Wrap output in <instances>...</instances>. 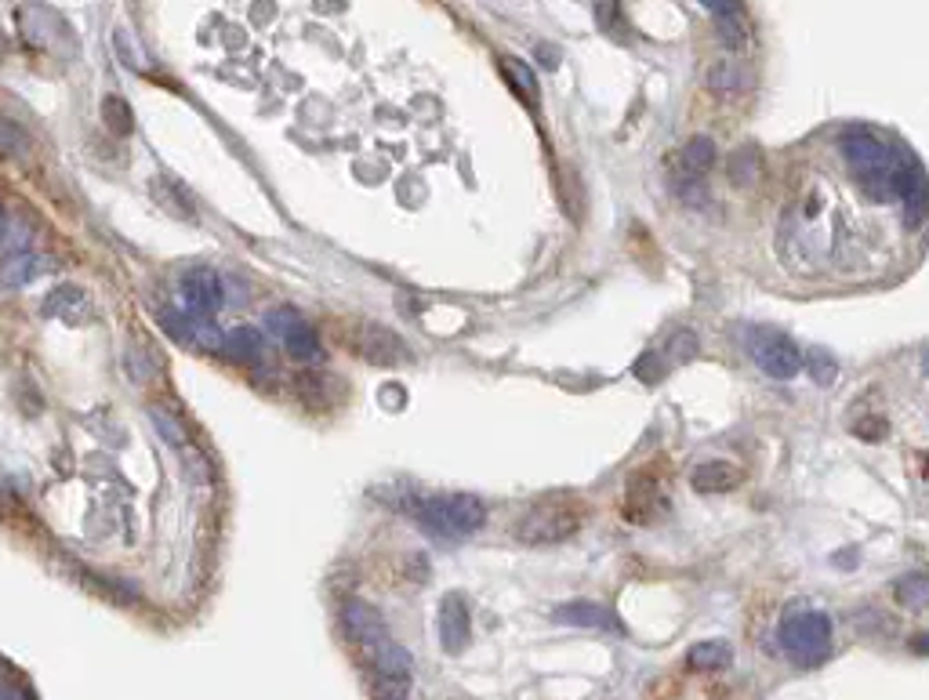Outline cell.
Segmentation results:
<instances>
[{
  "instance_id": "obj_23",
  "label": "cell",
  "mask_w": 929,
  "mask_h": 700,
  "mask_svg": "<svg viewBox=\"0 0 929 700\" xmlns=\"http://www.w3.org/2000/svg\"><path fill=\"white\" fill-rule=\"evenodd\" d=\"M4 283H26L37 276V258H33L30 251L15 254V258H8V265H4Z\"/></svg>"
},
{
  "instance_id": "obj_18",
  "label": "cell",
  "mask_w": 929,
  "mask_h": 700,
  "mask_svg": "<svg viewBox=\"0 0 929 700\" xmlns=\"http://www.w3.org/2000/svg\"><path fill=\"white\" fill-rule=\"evenodd\" d=\"M596 22H599V30L607 33L610 40H621V44L632 40L625 11H621V0H596Z\"/></svg>"
},
{
  "instance_id": "obj_22",
  "label": "cell",
  "mask_w": 929,
  "mask_h": 700,
  "mask_svg": "<svg viewBox=\"0 0 929 700\" xmlns=\"http://www.w3.org/2000/svg\"><path fill=\"white\" fill-rule=\"evenodd\" d=\"M897 599L908 606V610H922V606H926V599H929V581L922 574L904 577V581L897 584Z\"/></svg>"
},
{
  "instance_id": "obj_6",
  "label": "cell",
  "mask_w": 929,
  "mask_h": 700,
  "mask_svg": "<svg viewBox=\"0 0 929 700\" xmlns=\"http://www.w3.org/2000/svg\"><path fill=\"white\" fill-rule=\"evenodd\" d=\"M265 327H269V331L280 338V345L291 352V360H302V363H320L323 360L320 338H316L313 327L302 320V312L276 309V312H269Z\"/></svg>"
},
{
  "instance_id": "obj_11",
  "label": "cell",
  "mask_w": 929,
  "mask_h": 700,
  "mask_svg": "<svg viewBox=\"0 0 929 700\" xmlns=\"http://www.w3.org/2000/svg\"><path fill=\"white\" fill-rule=\"evenodd\" d=\"M440 642L447 653H461L469 642V606L458 592L443 595L440 603Z\"/></svg>"
},
{
  "instance_id": "obj_13",
  "label": "cell",
  "mask_w": 929,
  "mask_h": 700,
  "mask_svg": "<svg viewBox=\"0 0 929 700\" xmlns=\"http://www.w3.org/2000/svg\"><path fill=\"white\" fill-rule=\"evenodd\" d=\"M690 483L701 494H723V490H734L741 483V472L737 465H726V461H705L690 472Z\"/></svg>"
},
{
  "instance_id": "obj_14",
  "label": "cell",
  "mask_w": 929,
  "mask_h": 700,
  "mask_svg": "<svg viewBox=\"0 0 929 700\" xmlns=\"http://www.w3.org/2000/svg\"><path fill=\"white\" fill-rule=\"evenodd\" d=\"M556 621L577 624V628H617V632H621V624H617L614 613L599 603H563V606H556Z\"/></svg>"
},
{
  "instance_id": "obj_1",
  "label": "cell",
  "mask_w": 929,
  "mask_h": 700,
  "mask_svg": "<svg viewBox=\"0 0 929 700\" xmlns=\"http://www.w3.org/2000/svg\"><path fill=\"white\" fill-rule=\"evenodd\" d=\"M842 156H846V167L857 178V185L879 204L900 200L904 189L922 175V167L911 156L897 153L871 131H850L842 138Z\"/></svg>"
},
{
  "instance_id": "obj_20",
  "label": "cell",
  "mask_w": 929,
  "mask_h": 700,
  "mask_svg": "<svg viewBox=\"0 0 929 700\" xmlns=\"http://www.w3.org/2000/svg\"><path fill=\"white\" fill-rule=\"evenodd\" d=\"M501 69H505L509 84L516 88V95L527 98L530 106H538V80H534V69L519 59H501Z\"/></svg>"
},
{
  "instance_id": "obj_5",
  "label": "cell",
  "mask_w": 929,
  "mask_h": 700,
  "mask_svg": "<svg viewBox=\"0 0 929 700\" xmlns=\"http://www.w3.org/2000/svg\"><path fill=\"white\" fill-rule=\"evenodd\" d=\"M748 352H752V360L777 381L795 378V374L802 370L799 349H795L792 341L784 338V334H777V331H752L748 334Z\"/></svg>"
},
{
  "instance_id": "obj_17",
  "label": "cell",
  "mask_w": 929,
  "mask_h": 700,
  "mask_svg": "<svg viewBox=\"0 0 929 700\" xmlns=\"http://www.w3.org/2000/svg\"><path fill=\"white\" fill-rule=\"evenodd\" d=\"M222 352H229V356L240 360V363L265 360V338H262V331H255V327H236V331L225 338Z\"/></svg>"
},
{
  "instance_id": "obj_9",
  "label": "cell",
  "mask_w": 929,
  "mask_h": 700,
  "mask_svg": "<svg viewBox=\"0 0 929 700\" xmlns=\"http://www.w3.org/2000/svg\"><path fill=\"white\" fill-rule=\"evenodd\" d=\"M356 352L367 363H382V367L411 360V349L389 327H382V323H363V331L356 334Z\"/></svg>"
},
{
  "instance_id": "obj_12",
  "label": "cell",
  "mask_w": 929,
  "mask_h": 700,
  "mask_svg": "<svg viewBox=\"0 0 929 700\" xmlns=\"http://www.w3.org/2000/svg\"><path fill=\"white\" fill-rule=\"evenodd\" d=\"M371 664H374V671H378L382 686H407V682H411L414 657L403 650L400 642H392V639L382 642V646L371 653Z\"/></svg>"
},
{
  "instance_id": "obj_7",
  "label": "cell",
  "mask_w": 929,
  "mask_h": 700,
  "mask_svg": "<svg viewBox=\"0 0 929 700\" xmlns=\"http://www.w3.org/2000/svg\"><path fill=\"white\" fill-rule=\"evenodd\" d=\"M225 302V287L211 269H193L178 283V309L196 320H211Z\"/></svg>"
},
{
  "instance_id": "obj_27",
  "label": "cell",
  "mask_w": 929,
  "mask_h": 700,
  "mask_svg": "<svg viewBox=\"0 0 929 700\" xmlns=\"http://www.w3.org/2000/svg\"><path fill=\"white\" fill-rule=\"evenodd\" d=\"M153 421H157V428L167 436V443H178V447H186V432L178 428V421L167 418L164 410H153Z\"/></svg>"
},
{
  "instance_id": "obj_19",
  "label": "cell",
  "mask_w": 929,
  "mask_h": 700,
  "mask_svg": "<svg viewBox=\"0 0 929 700\" xmlns=\"http://www.w3.org/2000/svg\"><path fill=\"white\" fill-rule=\"evenodd\" d=\"M708 88H712L715 95H737V91L748 88V77H744V69L734 66V62H715V66L708 69Z\"/></svg>"
},
{
  "instance_id": "obj_15",
  "label": "cell",
  "mask_w": 929,
  "mask_h": 700,
  "mask_svg": "<svg viewBox=\"0 0 929 700\" xmlns=\"http://www.w3.org/2000/svg\"><path fill=\"white\" fill-rule=\"evenodd\" d=\"M734 661V646L723 639H708V642H697V646H690V653H686V664L697 671H719L726 668V664Z\"/></svg>"
},
{
  "instance_id": "obj_16",
  "label": "cell",
  "mask_w": 929,
  "mask_h": 700,
  "mask_svg": "<svg viewBox=\"0 0 929 700\" xmlns=\"http://www.w3.org/2000/svg\"><path fill=\"white\" fill-rule=\"evenodd\" d=\"M715 142L708 135H697V138H690L683 146V153H679V167H683V175L686 178H701L708 171V167L715 164Z\"/></svg>"
},
{
  "instance_id": "obj_21",
  "label": "cell",
  "mask_w": 929,
  "mask_h": 700,
  "mask_svg": "<svg viewBox=\"0 0 929 700\" xmlns=\"http://www.w3.org/2000/svg\"><path fill=\"white\" fill-rule=\"evenodd\" d=\"M102 120H106L113 131H120V135H128L131 127H135V117H131L128 102L120 95H109L106 102H102Z\"/></svg>"
},
{
  "instance_id": "obj_25",
  "label": "cell",
  "mask_w": 929,
  "mask_h": 700,
  "mask_svg": "<svg viewBox=\"0 0 929 700\" xmlns=\"http://www.w3.org/2000/svg\"><path fill=\"white\" fill-rule=\"evenodd\" d=\"M810 370H813V381H817V385H832L835 370H839V367H835V360L828 356V352H813V356H810Z\"/></svg>"
},
{
  "instance_id": "obj_10",
  "label": "cell",
  "mask_w": 929,
  "mask_h": 700,
  "mask_svg": "<svg viewBox=\"0 0 929 700\" xmlns=\"http://www.w3.org/2000/svg\"><path fill=\"white\" fill-rule=\"evenodd\" d=\"M668 505H672V501H668V494L661 490V483H657L654 476H646V472H636L632 487H628L625 516L632 519V523H654Z\"/></svg>"
},
{
  "instance_id": "obj_28",
  "label": "cell",
  "mask_w": 929,
  "mask_h": 700,
  "mask_svg": "<svg viewBox=\"0 0 929 700\" xmlns=\"http://www.w3.org/2000/svg\"><path fill=\"white\" fill-rule=\"evenodd\" d=\"M661 370H665V360H657L654 352H646V356H639L636 374H639L643 381H657V378H661Z\"/></svg>"
},
{
  "instance_id": "obj_30",
  "label": "cell",
  "mask_w": 929,
  "mask_h": 700,
  "mask_svg": "<svg viewBox=\"0 0 929 700\" xmlns=\"http://www.w3.org/2000/svg\"><path fill=\"white\" fill-rule=\"evenodd\" d=\"M538 59L545 62V66H556V62H559V51H556V48H548V44H541V48H538Z\"/></svg>"
},
{
  "instance_id": "obj_31",
  "label": "cell",
  "mask_w": 929,
  "mask_h": 700,
  "mask_svg": "<svg viewBox=\"0 0 929 700\" xmlns=\"http://www.w3.org/2000/svg\"><path fill=\"white\" fill-rule=\"evenodd\" d=\"M382 700H407L403 697V686H382Z\"/></svg>"
},
{
  "instance_id": "obj_26",
  "label": "cell",
  "mask_w": 929,
  "mask_h": 700,
  "mask_svg": "<svg viewBox=\"0 0 929 700\" xmlns=\"http://www.w3.org/2000/svg\"><path fill=\"white\" fill-rule=\"evenodd\" d=\"M701 4L712 11V19H748L741 0H701Z\"/></svg>"
},
{
  "instance_id": "obj_2",
  "label": "cell",
  "mask_w": 929,
  "mask_h": 700,
  "mask_svg": "<svg viewBox=\"0 0 929 700\" xmlns=\"http://www.w3.org/2000/svg\"><path fill=\"white\" fill-rule=\"evenodd\" d=\"M418 523L425 534L443 537V541H458V537L476 534L487 523V508L480 497L454 494V497H436L418 508Z\"/></svg>"
},
{
  "instance_id": "obj_24",
  "label": "cell",
  "mask_w": 929,
  "mask_h": 700,
  "mask_svg": "<svg viewBox=\"0 0 929 700\" xmlns=\"http://www.w3.org/2000/svg\"><path fill=\"white\" fill-rule=\"evenodd\" d=\"M694 356H697V334L679 331L672 341H668V360L686 363V360H694Z\"/></svg>"
},
{
  "instance_id": "obj_3",
  "label": "cell",
  "mask_w": 929,
  "mask_h": 700,
  "mask_svg": "<svg viewBox=\"0 0 929 700\" xmlns=\"http://www.w3.org/2000/svg\"><path fill=\"white\" fill-rule=\"evenodd\" d=\"M781 650L788 661H795L799 668H813L821 664L832 650V621L828 613L821 610H802L784 617L781 624Z\"/></svg>"
},
{
  "instance_id": "obj_32",
  "label": "cell",
  "mask_w": 929,
  "mask_h": 700,
  "mask_svg": "<svg viewBox=\"0 0 929 700\" xmlns=\"http://www.w3.org/2000/svg\"><path fill=\"white\" fill-rule=\"evenodd\" d=\"M0 229H4V207H0Z\"/></svg>"
},
{
  "instance_id": "obj_4",
  "label": "cell",
  "mask_w": 929,
  "mask_h": 700,
  "mask_svg": "<svg viewBox=\"0 0 929 700\" xmlns=\"http://www.w3.org/2000/svg\"><path fill=\"white\" fill-rule=\"evenodd\" d=\"M585 523V505L574 497H556V501H538L530 516L519 523L523 541H563Z\"/></svg>"
},
{
  "instance_id": "obj_8",
  "label": "cell",
  "mask_w": 929,
  "mask_h": 700,
  "mask_svg": "<svg viewBox=\"0 0 929 700\" xmlns=\"http://www.w3.org/2000/svg\"><path fill=\"white\" fill-rule=\"evenodd\" d=\"M342 624H345V632H349V639H353L367 657H371L382 642H389V628H385L382 613L374 610V606H367L363 599H345Z\"/></svg>"
},
{
  "instance_id": "obj_29",
  "label": "cell",
  "mask_w": 929,
  "mask_h": 700,
  "mask_svg": "<svg viewBox=\"0 0 929 700\" xmlns=\"http://www.w3.org/2000/svg\"><path fill=\"white\" fill-rule=\"evenodd\" d=\"M857 436H864V439L875 436V439H879V436H886V425H882V421H879V425H861V428H857Z\"/></svg>"
}]
</instances>
